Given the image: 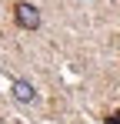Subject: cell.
Instances as JSON below:
<instances>
[{"mask_svg":"<svg viewBox=\"0 0 120 124\" xmlns=\"http://www.w3.org/2000/svg\"><path fill=\"white\" fill-rule=\"evenodd\" d=\"M13 20H17V27H23V30H37L40 27V14L33 3H17L13 7Z\"/></svg>","mask_w":120,"mask_h":124,"instance_id":"6da1fadb","label":"cell"},{"mask_svg":"<svg viewBox=\"0 0 120 124\" xmlns=\"http://www.w3.org/2000/svg\"><path fill=\"white\" fill-rule=\"evenodd\" d=\"M13 97H17V101H33V87L23 84V81H17L13 84Z\"/></svg>","mask_w":120,"mask_h":124,"instance_id":"7a4b0ae2","label":"cell"},{"mask_svg":"<svg viewBox=\"0 0 120 124\" xmlns=\"http://www.w3.org/2000/svg\"><path fill=\"white\" fill-rule=\"evenodd\" d=\"M103 121H107V124H120V111H113V114H110V117H103Z\"/></svg>","mask_w":120,"mask_h":124,"instance_id":"3957f363","label":"cell"}]
</instances>
